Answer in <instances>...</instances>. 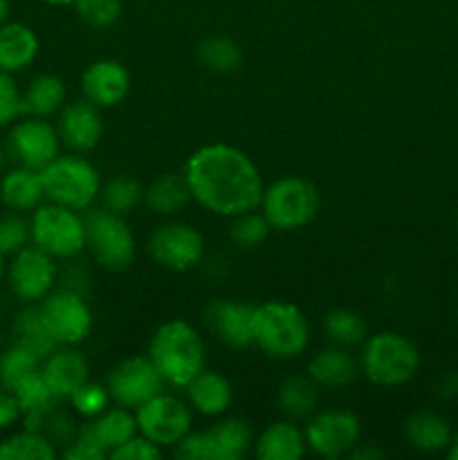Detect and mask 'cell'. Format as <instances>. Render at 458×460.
<instances>
[{"instance_id":"816d5d0a","label":"cell","mask_w":458,"mask_h":460,"mask_svg":"<svg viewBox=\"0 0 458 460\" xmlns=\"http://www.w3.org/2000/svg\"><path fill=\"white\" fill-rule=\"evenodd\" d=\"M43 3H48V4H72L75 0H43Z\"/></svg>"},{"instance_id":"c3c4849f","label":"cell","mask_w":458,"mask_h":460,"mask_svg":"<svg viewBox=\"0 0 458 460\" xmlns=\"http://www.w3.org/2000/svg\"><path fill=\"white\" fill-rule=\"evenodd\" d=\"M447 456L452 458V460H458V436H454L452 443H449V452H447Z\"/></svg>"},{"instance_id":"4316f807","label":"cell","mask_w":458,"mask_h":460,"mask_svg":"<svg viewBox=\"0 0 458 460\" xmlns=\"http://www.w3.org/2000/svg\"><path fill=\"white\" fill-rule=\"evenodd\" d=\"M191 200L184 173H162L144 187V202L157 216H178Z\"/></svg>"},{"instance_id":"ac0fdd59","label":"cell","mask_w":458,"mask_h":460,"mask_svg":"<svg viewBox=\"0 0 458 460\" xmlns=\"http://www.w3.org/2000/svg\"><path fill=\"white\" fill-rule=\"evenodd\" d=\"M211 335L232 349L254 346V305L232 299L211 301L205 310Z\"/></svg>"},{"instance_id":"5bb4252c","label":"cell","mask_w":458,"mask_h":460,"mask_svg":"<svg viewBox=\"0 0 458 460\" xmlns=\"http://www.w3.org/2000/svg\"><path fill=\"white\" fill-rule=\"evenodd\" d=\"M7 283L21 304H40L58 283L57 259L30 243L7 263Z\"/></svg>"},{"instance_id":"6da1fadb","label":"cell","mask_w":458,"mask_h":460,"mask_svg":"<svg viewBox=\"0 0 458 460\" xmlns=\"http://www.w3.org/2000/svg\"><path fill=\"white\" fill-rule=\"evenodd\" d=\"M193 202L223 218L260 207L265 182L247 153L229 144H207L191 153L182 169Z\"/></svg>"},{"instance_id":"bcb514c9","label":"cell","mask_w":458,"mask_h":460,"mask_svg":"<svg viewBox=\"0 0 458 460\" xmlns=\"http://www.w3.org/2000/svg\"><path fill=\"white\" fill-rule=\"evenodd\" d=\"M384 456H386L384 449L375 447V445H373V447H362V445L357 443V447H355L353 452H350L346 458H350V460H373V458H384Z\"/></svg>"},{"instance_id":"4dcf8cb0","label":"cell","mask_w":458,"mask_h":460,"mask_svg":"<svg viewBox=\"0 0 458 460\" xmlns=\"http://www.w3.org/2000/svg\"><path fill=\"white\" fill-rule=\"evenodd\" d=\"M58 449L43 431L22 429L0 443V460H54Z\"/></svg>"},{"instance_id":"2e32d148","label":"cell","mask_w":458,"mask_h":460,"mask_svg":"<svg viewBox=\"0 0 458 460\" xmlns=\"http://www.w3.org/2000/svg\"><path fill=\"white\" fill-rule=\"evenodd\" d=\"M54 126H57L63 148L76 155H85L94 151L103 137L101 108L90 103L85 97L67 102L57 115Z\"/></svg>"},{"instance_id":"277c9868","label":"cell","mask_w":458,"mask_h":460,"mask_svg":"<svg viewBox=\"0 0 458 460\" xmlns=\"http://www.w3.org/2000/svg\"><path fill=\"white\" fill-rule=\"evenodd\" d=\"M420 368V353L409 337L382 331L368 335L359 353V371L377 386H402Z\"/></svg>"},{"instance_id":"484cf974","label":"cell","mask_w":458,"mask_h":460,"mask_svg":"<svg viewBox=\"0 0 458 460\" xmlns=\"http://www.w3.org/2000/svg\"><path fill=\"white\" fill-rule=\"evenodd\" d=\"M67 103V88L61 76L39 75L22 90V115L49 119Z\"/></svg>"},{"instance_id":"e0dca14e","label":"cell","mask_w":458,"mask_h":460,"mask_svg":"<svg viewBox=\"0 0 458 460\" xmlns=\"http://www.w3.org/2000/svg\"><path fill=\"white\" fill-rule=\"evenodd\" d=\"M130 72L117 58H97L81 75V93L97 108H115L128 97Z\"/></svg>"},{"instance_id":"d4e9b609","label":"cell","mask_w":458,"mask_h":460,"mask_svg":"<svg viewBox=\"0 0 458 460\" xmlns=\"http://www.w3.org/2000/svg\"><path fill=\"white\" fill-rule=\"evenodd\" d=\"M85 431L92 436L94 443L106 452V456H110L117 447L126 443V440L133 438L137 434V420H135L133 409H126L115 404V407H108L106 411L99 413L97 418L85 422Z\"/></svg>"},{"instance_id":"83f0119b","label":"cell","mask_w":458,"mask_h":460,"mask_svg":"<svg viewBox=\"0 0 458 460\" xmlns=\"http://www.w3.org/2000/svg\"><path fill=\"white\" fill-rule=\"evenodd\" d=\"M209 431L211 445H214L216 460H241L254 447V434L251 427L242 418H223L216 422Z\"/></svg>"},{"instance_id":"8992f818","label":"cell","mask_w":458,"mask_h":460,"mask_svg":"<svg viewBox=\"0 0 458 460\" xmlns=\"http://www.w3.org/2000/svg\"><path fill=\"white\" fill-rule=\"evenodd\" d=\"M85 250L110 272L128 268L137 254V241L126 216L115 214L106 207H90L85 211Z\"/></svg>"},{"instance_id":"7402d4cb","label":"cell","mask_w":458,"mask_h":460,"mask_svg":"<svg viewBox=\"0 0 458 460\" xmlns=\"http://www.w3.org/2000/svg\"><path fill=\"white\" fill-rule=\"evenodd\" d=\"M308 452L305 434L296 420L283 418L265 427L254 438V454L259 460H299Z\"/></svg>"},{"instance_id":"7bdbcfd3","label":"cell","mask_w":458,"mask_h":460,"mask_svg":"<svg viewBox=\"0 0 458 460\" xmlns=\"http://www.w3.org/2000/svg\"><path fill=\"white\" fill-rule=\"evenodd\" d=\"M108 458H112V460H160L162 447H157L155 443H151L146 436H142L137 431L133 438L126 440V443L121 445V447H117Z\"/></svg>"},{"instance_id":"7c38bea8","label":"cell","mask_w":458,"mask_h":460,"mask_svg":"<svg viewBox=\"0 0 458 460\" xmlns=\"http://www.w3.org/2000/svg\"><path fill=\"white\" fill-rule=\"evenodd\" d=\"M308 452L319 458H344L357 447L362 425L359 418L348 409H321L308 418L304 427Z\"/></svg>"},{"instance_id":"f6af8a7d","label":"cell","mask_w":458,"mask_h":460,"mask_svg":"<svg viewBox=\"0 0 458 460\" xmlns=\"http://www.w3.org/2000/svg\"><path fill=\"white\" fill-rule=\"evenodd\" d=\"M21 418H22L21 404H18V398L13 395V391L0 386V431L16 425Z\"/></svg>"},{"instance_id":"ee69618b","label":"cell","mask_w":458,"mask_h":460,"mask_svg":"<svg viewBox=\"0 0 458 460\" xmlns=\"http://www.w3.org/2000/svg\"><path fill=\"white\" fill-rule=\"evenodd\" d=\"M63 458L67 460H103L108 458L106 452L99 447L97 443L92 440V436L85 431V427H79L75 438L66 445L63 449Z\"/></svg>"},{"instance_id":"e575fe53","label":"cell","mask_w":458,"mask_h":460,"mask_svg":"<svg viewBox=\"0 0 458 460\" xmlns=\"http://www.w3.org/2000/svg\"><path fill=\"white\" fill-rule=\"evenodd\" d=\"M43 359L27 346L13 341L4 350H0V386L13 391L22 380L40 371Z\"/></svg>"},{"instance_id":"60d3db41","label":"cell","mask_w":458,"mask_h":460,"mask_svg":"<svg viewBox=\"0 0 458 460\" xmlns=\"http://www.w3.org/2000/svg\"><path fill=\"white\" fill-rule=\"evenodd\" d=\"M22 117V90L13 81V75L0 70V128L12 126Z\"/></svg>"},{"instance_id":"603a6c76","label":"cell","mask_w":458,"mask_h":460,"mask_svg":"<svg viewBox=\"0 0 458 460\" xmlns=\"http://www.w3.org/2000/svg\"><path fill=\"white\" fill-rule=\"evenodd\" d=\"M40 40L25 22H3L0 25V70L16 75L36 61Z\"/></svg>"},{"instance_id":"5b68a950","label":"cell","mask_w":458,"mask_h":460,"mask_svg":"<svg viewBox=\"0 0 458 460\" xmlns=\"http://www.w3.org/2000/svg\"><path fill=\"white\" fill-rule=\"evenodd\" d=\"M40 180H43L45 200L76 211H88L90 207H94L103 187L97 166L76 153L58 155L57 160L49 162L40 171Z\"/></svg>"},{"instance_id":"681fc988","label":"cell","mask_w":458,"mask_h":460,"mask_svg":"<svg viewBox=\"0 0 458 460\" xmlns=\"http://www.w3.org/2000/svg\"><path fill=\"white\" fill-rule=\"evenodd\" d=\"M7 277V261H4V254H0V281Z\"/></svg>"},{"instance_id":"8fae6325","label":"cell","mask_w":458,"mask_h":460,"mask_svg":"<svg viewBox=\"0 0 458 460\" xmlns=\"http://www.w3.org/2000/svg\"><path fill=\"white\" fill-rule=\"evenodd\" d=\"M151 259L169 272H189L202 263L207 252L200 229L180 220L157 225L146 243Z\"/></svg>"},{"instance_id":"ffe728a7","label":"cell","mask_w":458,"mask_h":460,"mask_svg":"<svg viewBox=\"0 0 458 460\" xmlns=\"http://www.w3.org/2000/svg\"><path fill=\"white\" fill-rule=\"evenodd\" d=\"M189 407L205 418H220L229 411L233 402V386L223 373L202 368L187 386H184Z\"/></svg>"},{"instance_id":"f546056e","label":"cell","mask_w":458,"mask_h":460,"mask_svg":"<svg viewBox=\"0 0 458 460\" xmlns=\"http://www.w3.org/2000/svg\"><path fill=\"white\" fill-rule=\"evenodd\" d=\"M278 409L290 420H305L319 409V386L313 377L290 376L278 386Z\"/></svg>"},{"instance_id":"9c48e42d","label":"cell","mask_w":458,"mask_h":460,"mask_svg":"<svg viewBox=\"0 0 458 460\" xmlns=\"http://www.w3.org/2000/svg\"><path fill=\"white\" fill-rule=\"evenodd\" d=\"M39 305L40 317L57 346H79L92 332V310L84 295L70 288H54Z\"/></svg>"},{"instance_id":"f5cc1de1","label":"cell","mask_w":458,"mask_h":460,"mask_svg":"<svg viewBox=\"0 0 458 460\" xmlns=\"http://www.w3.org/2000/svg\"><path fill=\"white\" fill-rule=\"evenodd\" d=\"M0 350H3V331H0Z\"/></svg>"},{"instance_id":"f35d334b","label":"cell","mask_w":458,"mask_h":460,"mask_svg":"<svg viewBox=\"0 0 458 460\" xmlns=\"http://www.w3.org/2000/svg\"><path fill=\"white\" fill-rule=\"evenodd\" d=\"M31 243V227L25 214L7 211L0 216V254L13 256Z\"/></svg>"},{"instance_id":"30bf717a","label":"cell","mask_w":458,"mask_h":460,"mask_svg":"<svg viewBox=\"0 0 458 460\" xmlns=\"http://www.w3.org/2000/svg\"><path fill=\"white\" fill-rule=\"evenodd\" d=\"M137 431L157 447H175L193 429V409L187 400L166 391L135 409Z\"/></svg>"},{"instance_id":"d6a6232c","label":"cell","mask_w":458,"mask_h":460,"mask_svg":"<svg viewBox=\"0 0 458 460\" xmlns=\"http://www.w3.org/2000/svg\"><path fill=\"white\" fill-rule=\"evenodd\" d=\"M198 58L202 66L218 75H232L242 66V49L229 36H207L198 43Z\"/></svg>"},{"instance_id":"ab89813d","label":"cell","mask_w":458,"mask_h":460,"mask_svg":"<svg viewBox=\"0 0 458 460\" xmlns=\"http://www.w3.org/2000/svg\"><path fill=\"white\" fill-rule=\"evenodd\" d=\"M76 16L92 30H108L121 16V0H75Z\"/></svg>"},{"instance_id":"f907efd6","label":"cell","mask_w":458,"mask_h":460,"mask_svg":"<svg viewBox=\"0 0 458 460\" xmlns=\"http://www.w3.org/2000/svg\"><path fill=\"white\" fill-rule=\"evenodd\" d=\"M4 160H7V151L0 146V173H3V169H4Z\"/></svg>"},{"instance_id":"74e56055","label":"cell","mask_w":458,"mask_h":460,"mask_svg":"<svg viewBox=\"0 0 458 460\" xmlns=\"http://www.w3.org/2000/svg\"><path fill=\"white\" fill-rule=\"evenodd\" d=\"M67 402H70L72 411H75L76 416L85 418V420H92V418H97L99 413H103L110 407L112 398L106 385L88 380L67 398Z\"/></svg>"},{"instance_id":"52a82bcc","label":"cell","mask_w":458,"mask_h":460,"mask_svg":"<svg viewBox=\"0 0 458 460\" xmlns=\"http://www.w3.org/2000/svg\"><path fill=\"white\" fill-rule=\"evenodd\" d=\"M31 245L43 250L57 261L76 259L85 252L84 211L43 202L31 211Z\"/></svg>"},{"instance_id":"4fadbf2b","label":"cell","mask_w":458,"mask_h":460,"mask_svg":"<svg viewBox=\"0 0 458 460\" xmlns=\"http://www.w3.org/2000/svg\"><path fill=\"white\" fill-rule=\"evenodd\" d=\"M61 137H58L57 126L49 124V119L40 117H27L16 119L4 142V151L12 157L16 166L43 171L49 162L61 155Z\"/></svg>"},{"instance_id":"8d00e7d4","label":"cell","mask_w":458,"mask_h":460,"mask_svg":"<svg viewBox=\"0 0 458 460\" xmlns=\"http://www.w3.org/2000/svg\"><path fill=\"white\" fill-rule=\"evenodd\" d=\"M232 229H229V236H232L233 245L241 247V250H254L259 247L265 238L269 236L272 227L265 220V216L260 214V209L247 211V214L236 216L232 218Z\"/></svg>"},{"instance_id":"836d02e7","label":"cell","mask_w":458,"mask_h":460,"mask_svg":"<svg viewBox=\"0 0 458 460\" xmlns=\"http://www.w3.org/2000/svg\"><path fill=\"white\" fill-rule=\"evenodd\" d=\"M323 332H326L330 344L346 346V349L364 344V340L368 337V328L362 314L348 308L330 310L323 317Z\"/></svg>"},{"instance_id":"cb8c5ba5","label":"cell","mask_w":458,"mask_h":460,"mask_svg":"<svg viewBox=\"0 0 458 460\" xmlns=\"http://www.w3.org/2000/svg\"><path fill=\"white\" fill-rule=\"evenodd\" d=\"M45 189L40 180V171L27 166H13L0 178V202L9 211L30 214L36 207L43 205Z\"/></svg>"},{"instance_id":"7dc6e473","label":"cell","mask_w":458,"mask_h":460,"mask_svg":"<svg viewBox=\"0 0 458 460\" xmlns=\"http://www.w3.org/2000/svg\"><path fill=\"white\" fill-rule=\"evenodd\" d=\"M7 16H9V0H0V25L7 22Z\"/></svg>"},{"instance_id":"d6986e66","label":"cell","mask_w":458,"mask_h":460,"mask_svg":"<svg viewBox=\"0 0 458 460\" xmlns=\"http://www.w3.org/2000/svg\"><path fill=\"white\" fill-rule=\"evenodd\" d=\"M40 376L58 400H67L90 380V362L79 346H57L40 362Z\"/></svg>"},{"instance_id":"d590c367","label":"cell","mask_w":458,"mask_h":460,"mask_svg":"<svg viewBox=\"0 0 458 460\" xmlns=\"http://www.w3.org/2000/svg\"><path fill=\"white\" fill-rule=\"evenodd\" d=\"M101 207L115 211V214L128 216L144 202V184L133 175H115L108 180L99 193Z\"/></svg>"},{"instance_id":"44dd1931","label":"cell","mask_w":458,"mask_h":460,"mask_svg":"<svg viewBox=\"0 0 458 460\" xmlns=\"http://www.w3.org/2000/svg\"><path fill=\"white\" fill-rule=\"evenodd\" d=\"M305 373L317 382L319 389H346L359 376V359L346 346L330 344L313 353Z\"/></svg>"},{"instance_id":"9a60e30c","label":"cell","mask_w":458,"mask_h":460,"mask_svg":"<svg viewBox=\"0 0 458 460\" xmlns=\"http://www.w3.org/2000/svg\"><path fill=\"white\" fill-rule=\"evenodd\" d=\"M106 386L110 391L112 404L135 411L144 402L162 394L166 389V382L148 355H133V358L121 359L112 368Z\"/></svg>"},{"instance_id":"1f68e13d","label":"cell","mask_w":458,"mask_h":460,"mask_svg":"<svg viewBox=\"0 0 458 460\" xmlns=\"http://www.w3.org/2000/svg\"><path fill=\"white\" fill-rule=\"evenodd\" d=\"M13 341L34 350L40 359L57 349V344H54L52 335H49L48 326H45L43 317H40V310L36 304L27 305V308L21 310V313L16 314V319H13Z\"/></svg>"},{"instance_id":"f1b7e54d","label":"cell","mask_w":458,"mask_h":460,"mask_svg":"<svg viewBox=\"0 0 458 460\" xmlns=\"http://www.w3.org/2000/svg\"><path fill=\"white\" fill-rule=\"evenodd\" d=\"M404 434L413 449L425 454L440 452L452 443V427L434 411H418L404 425Z\"/></svg>"},{"instance_id":"7a4b0ae2","label":"cell","mask_w":458,"mask_h":460,"mask_svg":"<svg viewBox=\"0 0 458 460\" xmlns=\"http://www.w3.org/2000/svg\"><path fill=\"white\" fill-rule=\"evenodd\" d=\"M148 358L155 364L166 386L184 389L207 368V344L200 332L184 319H171L153 332Z\"/></svg>"},{"instance_id":"ba28073f","label":"cell","mask_w":458,"mask_h":460,"mask_svg":"<svg viewBox=\"0 0 458 460\" xmlns=\"http://www.w3.org/2000/svg\"><path fill=\"white\" fill-rule=\"evenodd\" d=\"M259 209L272 232H296L317 216L319 191L310 180L290 175L265 187Z\"/></svg>"},{"instance_id":"b9f144b4","label":"cell","mask_w":458,"mask_h":460,"mask_svg":"<svg viewBox=\"0 0 458 460\" xmlns=\"http://www.w3.org/2000/svg\"><path fill=\"white\" fill-rule=\"evenodd\" d=\"M173 456L182 460H216L209 431H189L173 447Z\"/></svg>"},{"instance_id":"3957f363","label":"cell","mask_w":458,"mask_h":460,"mask_svg":"<svg viewBox=\"0 0 458 460\" xmlns=\"http://www.w3.org/2000/svg\"><path fill=\"white\" fill-rule=\"evenodd\" d=\"M310 323L304 310L287 301H268L254 305V346L268 358L290 362L310 346Z\"/></svg>"}]
</instances>
